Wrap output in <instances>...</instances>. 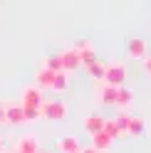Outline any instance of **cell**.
<instances>
[{"instance_id":"5bb4252c","label":"cell","mask_w":151,"mask_h":153,"mask_svg":"<svg viewBox=\"0 0 151 153\" xmlns=\"http://www.w3.org/2000/svg\"><path fill=\"white\" fill-rule=\"evenodd\" d=\"M104 69H107V64H102V62L97 59L94 64H89V67H87V74L92 76V79H97V82H102V79H104Z\"/></svg>"},{"instance_id":"277c9868","label":"cell","mask_w":151,"mask_h":153,"mask_svg":"<svg viewBox=\"0 0 151 153\" xmlns=\"http://www.w3.org/2000/svg\"><path fill=\"white\" fill-rule=\"evenodd\" d=\"M126 52H129L131 59H141L144 62L149 57V45H146L144 37H131V40L126 42Z\"/></svg>"},{"instance_id":"ffe728a7","label":"cell","mask_w":151,"mask_h":153,"mask_svg":"<svg viewBox=\"0 0 151 153\" xmlns=\"http://www.w3.org/2000/svg\"><path fill=\"white\" fill-rule=\"evenodd\" d=\"M25 111V121H37V119H42L40 116V109H22Z\"/></svg>"},{"instance_id":"603a6c76","label":"cell","mask_w":151,"mask_h":153,"mask_svg":"<svg viewBox=\"0 0 151 153\" xmlns=\"http://www.w3.org/2000/svg\"><path fill=\"white\" fill-rule=\"evenodd\" d=\"M144 69H146V74L151 76V57H146V59H144Z\"/></svg>"},{"instance_id":"4fadbf2b","label":"cell","mask_w":151,"mask_h":153,"mask_svg":"<svg viewBox=\"0 0 151 153\" xmlns=\"http://www.w3.org/2000/svg\"><path fill=\"white\" fill-rule=\"evenodd\" d=\"M99 101L104 104V106H114V104H117V89L102 84V87H99Z\"/></svg>"},{"instance_id":"d6986e66","label":"cell","mask_w":151,"mask_h":153,"mask_svg":"<svg viewBox=\"0 0 151 153\" xmlns=\"http://www.w3.org/2000/svg\"><path fill=\"white\" fill-rule=\"evenodd\" d=\"M129 121H131V116H129V114H121V116H117V119H114V123H117V126H119V131H121V136H126Z\"/></svg>"},{"instance_id":"ba28073f","label":"cell","mask_w":151,"mask_h":153,"mask_svg":"<svg viewBox=\"0 0 151 153\" xmlns=\"http://www.w3.org/2000/svg\"><path fill=\"white\" fill-rule=\"evenodd\" d=\"M57 148H60L62 153H79V151H82V143H79L77 136H62V138L57 141Z\"/></svg>"},{"instance_id":"e0dca14e","label":"cell","mask_w":151,"mask_h":153,"mask_svg":"<svg viewBox=\"0 0 151 153\" xmlns=\"http://www.w3.org/2000/svg\"><path fill=\"white\" fill-rule=\"evenodd\" d=\"M104 133H107V136H109L111 141L121 136V131H119V126L114 123V119H107V121H104Z\"/></svg>"},{"instance_id":"6da1fadb","label":"cell","mask_w":151,"mask_h":153,"mask_svg":"<svg viewBox=\"0 0 151 153\" xmlns=\"http://www.w3.org/2000/svg\"><path fill=\"white\" fill-rule=\"evenodd\" d=\"M124 82H126V64H124V62H111V64H107L102 84L119 89V87H124Z\"/></svg>"},{"instance_id":"9c48e42d","label":"cell","mask_w":151,"mask_h":153,"mask_svg":"<svg viewBox=\"0 0 151 153\" xmlns=\"http://www.w3.org/2000/svg\"><path fill=\"white\" fill-rule=\"evenodd\" d=\"M62 57V72H72V69H77V67H82V62H79V54L74 52V50H67V52H62L60 54Z\"/></svg>"},{"instance_id":"484cf974","label":"cell","mask_w":151,"mask_h":153,"mask_svg":"<svg viewBox=\"0 0 151 153\" xmlns=\"http://www.w3.org/2000/svg\"><path fill=\"white\" fill-rule=\"evenodd\" d=\"M37 153H45V151H37Z\"/></svg>"},{"instance_id":"7a4b0ae2","label":"cell","mask_w":151,"mask_h":153,"mask_svg":"<svg viewBox=\"0 0 151 153\" xmlns=\"http://www.w3.org/2000/svg\"><path fill=\"white\" fill-rule=\"evenodd\" d=\"M67 104L60 101V99H55V101H42V106H40V116L42 119H50V121H62V119H67Z\"/></svg>"},{"instance_id":"8fae6325","label":"cell","mask_w":151,"mask_h":153,"mask_svg":"<svg viewBox=\"0 0 151 153\" xmlns=\"http://www.w3.org/2000/svg\"><path fill=\"white\" fill-rule=\"evenodd\" d=\"M131 104H134V91L126 89V87H119V89H117V104H114V106H119V109H129Z\"/></svg>"},{"instance_id":"2e32d148","label":"cell","mask_w":151,"mask_h":153,"mask_svg":"<svg viewBox=\"0 0 151 153\" xmlns=\"http://www.w3.org/2000/svg\"><path fill=\"white\" fill-rule=\"evenodd\" d=\"M42 67H45V69H50L52 74H57V72H62V57H60V54H52V57H47Z\"/></svg>"},{"instance_id":"d4e9b609","label":"cell","mask_w":151,"mask_h":153,"mask_svg":"<svg viewBox=\"0 0 151 153\" xmlns=\"http://www.w3.org/2000/svg\"><path fill=\"white\" fill-rule=\"evenodd\" d=\"M3 146H5V138H3V136H0V151H3Z\"/></svg>"},{"instance_id":"ac0fdd59","label":"cell","mask_w":151,"mask_h":153,"mask_svg":"<svg viewBox=\"0 0 151 153\" xmlns=\"http://www.w3.org/2000/svg\"><path fill=\"white\" fill-rule=\"evenodd\" d=\"M52 89L55 91H64V89H67V72H57V74H55Z\"/></svg>"},{"instance_id":"52a82bcc","label":"cell","mask_w":151,"mask_h":153,"mask_svg":"<svg viewBox=\"0 0 151 153\" xmlns=\"http://www.w3.org/2000/svg\"><path fill=\"white\" fill-rule=\"evenodd\" d=\"M37 151H40L37 136H32V133L20 136V141H17V151H15V153H37Z\"/></svg>"},{"instance_id":"9a60e30c","label":"cell","mask_w":151,"mask_h":153,"mask_svg":"<svg viewBox=\"0 0 151 153\" xmlns=\"http://www.w3.org/2000/svg\"><path fill=\"white\" fill-rule=\"evenodd\" d=\"M144 128H146L144 119H139V116H131V121H129V128H126V133H131V136H141V133H144Z\"/></svg>"},{"instance_id":"5b68a950","label":"cell","mask_w":151,"mask_h":153,"mask_svg":"<svg viewBox=\"0 0 151 153\" xmlns=\"http://www.w3.org/2000/svg\"><path fill=\"white\" fill-rule=\"evenodd\" d=\"M104 121H107V119L102 116V114H89V116L84 119L82 126H84V131H87L89 136H97V133L104 131Z\"/></svg>"},{"instance_id":"3957f363","label":"cell","mask_w":151,"mask_h":153,"mask_svg":"<svg viewBox=\"0 0 151 153\" xmlns=\"http://www.w3.org/2000/svg\"><path fill=\"white\" fill-rule=\"evenodd\" d=\"M42 89L35 87V84H30V87H25L20 91V106L22 109H40L42 106Z\"/></svg>"},{"instance_id":"cb8c5ba5","label":"cell","mask_w":151,"mask_h":153,"mask_svg":"<svg viewBox=\"0 0 151 153\" xmlns=\"http://www.w3.org/2000/svg\"><path fill=\"white\" fill-rule=\"evenodd\" d=\"M79 153H97V151H94V148H92V146H87V148H82V151H79Z\"/></svg>"},{"instance_id":"7c38bea8","label":"cell","mask_w":151,"mask_h":153,"mask_svg":"<svg viewBox=\"0 0 151 153\" xmlns=\"http://www.w3.org/2000/svg\"><path fill=\"white\" fill-rule=\"evenodd\" d=\"M111 143H114V141H111L104 131H102V133H97V136H92V148L97 151V153H107V151L111 148Z\"/></svg>"},{"instance_id":"7402d4cb","label":"cell","mask_w":151,"mask_h":153,"mask_svg":"<svg viewBox=\"0 0 151 153\" xmlns=\"http://www.w3.org/2000/svg\"><path fill=\"white\" fill-rule=\"evenodd\" d=\"M5 109H7V106L0 101V126H5Z\"/></svg>"},{"instance_id":"30bf717a","label":"cell","mask_w":151,"mask_h":153,"mask_svg":"<svg viewBox=\"0 0 151 153\" xmlns=\"http://www.w3.org/2000/svg\"><path fill=\"white\" fill-rule=\"evenodd\" d=\"M35 82L40 89H52V82H55V74L50 69H45V67H40V69L35 72Z\"/></svg>"},{"instance_id":"8992f818","label":"cell","mask_w":151,"mask_h":153,"mask_svg":"<svg viewBox=\"0 0 151 153\" xmlns=\"http://www.w3.org/2000/svg\"><path fill=\"white\" fill-rule=\"evenodd\" d=\"M5 123H10V126H22L25 123V111L20 104H13V106L5 109Z\"/></svg>"},{"instance_id":"44dd1931","label":"cell","mask_w":151,"mask_h":153,"mask_svg":"<svg viewBox=\"0 0 151 153\" xmlns=\"http://www.w3.org/2000/svg\"><path fill=\"white\" fill-rule=\"evenodd\" d=\"M87 47H92V42H89V40H79V42H74V47H72V50L82 52V50H87Z\"/></svg>"}]
</instances>
